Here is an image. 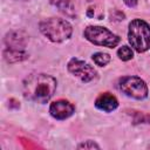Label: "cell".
Wrapping results in <instances>:
<instances>
[{"mask_svg": "<svg viewBox=\"0 0 150 150\" xmlns=\"http://www.w3.org/2000/svg\"><path fill=\"white\" fill-rule=\"evenodd\" d=\"M57 81L54 76L45 73L28 75L22 82V95L26 100L35 103H47L54 95Z\"/></svg>", "mask_w": 150, "mask_h": 150, "instance_id": "obj_1", "label": "cell"}, {"mask_svg": "<svg viewBox=\"0 0 150 150\" xmlns=\"http://www.w3.org/2000/svg\"><path fill=\"white\" fill-rule=\"evenodd\" d=\"M39 29L52 42H63L73 34V27L66 19L54 16L41 20Z\"/></svg>", "mask_w": 150, "mask_h": 150, "instance_id": "obj_2", "label": "cell"}, {"mask_svg": "<svg viewBox=\"0 0 150 150\" xmlns=\"http://www.w3.org/2000/svg\"><path fill=\"white\" fill-rule=\"evenodd\" d=\"M128 41L137 53L150 49V25L142 19H134L128 27Z\"/></svg>", "mask_w": 150, "mask_h": 150, "instance_id": "obj_3", "label": "cell"}, {"mask_svg": "<svg viewBox=\"0 0 150 150\" xmlns=\"http://www.w3.org/2000/svg\"><path fill=\"white\" fill-rule=\"evenodd\" d=\"M83 36L95 46L107 48H115L121 42L118 35L102 26H88L83 32Z\"/></svg>", "mask_w": 150, "mask_h": 150, "instance_id": "obj_4", "label": "cell"}, {"mask_svg": "<svg viewBox=\"0 0 150 150\" xmlns=\"http://www.w3.org/2000/svg\"><path fill=\"white\" fill-rule=\"evenodd\" d=\"M118 89L128 97L135 100H144L149 94L146 83L141 77L134 75L121 77L118 80Z\"/></svg>", "mask_w": 150, "mask_h": 150, "instance_id": "obj_5", "label": "cell"}, {"mask_svg": "<svg viewBox=\"0 0 150 150\" xmlns=\"http://www.w3.org/2000/svg\"><path fill=\"white\" fill-rule=\"evenodd\" d=\"M67 69L70 74L80 79L83 83H88L97 77V71L93 66L76 57H73L68 61Z\"/></svg>", "mask_w": 150, "mask_h": 150, "instance_id": "obj_6", "label": "cell"}, {"mask_svg": "<svg viewBox=\"0 0 150 150\" xmlns=\"http://www.w3.org/2000/svg\"><path fill=\"white\" fill-rule=\"evenodd\" d=\"M74 112H75V105L73 103H70L68 100H63V98L52 102V104L49 107L50 116L53 118L60 120V121L70 117Z\"/></svg>", "mask_w": 150, "mask_h": 150, "instance_id": "obj_7", "label": "cell"}, {"mask_svg": "<svg viewBox=\"0 0 150 150\" xmlns=\"http://www.w3.org/2000/svg\"><path fill=\"white\" fill-rule=\"evenodd\" d=\"M28 42V36L22 30H11L5 36V45L7 48L25 50Z\"/></svg>", "mask_w": 150, "mask_h": 150, "instance_id": "obj_8", "label": "cell"}, {"mask_svg": "<svg viewBox=\"0 0 150 150\" xmlns=\"http://www.w3.org/2000/svg\"><path fill=\"white\" fill-rule=\"evenodd\" d=\"M95 107L104 112H111L118 107V100L110 93H102L95 100Z\"/></svg>", "mask_w": 150, "mask_h": 150, "instance_id": "obj_9", "label": "cell"}, {"mask_svg": "<svg viewBox=\"0 0 150 150\" xmlns=\"http://www.w3.org/2000/svg\"><path fill=\"white\" fill-rule=\"evenodd\" d=\"M50 5L55 7L59 12L64 14L70 19H75V1L74 0H50Z\"/></svg>", "mask_w": 150, "mask_h": 150, "instance_id": "obj_10", "label": "cell"}, {"mask_svg": "<svg viewBox=\"0 0 150 150\" xmlns=\"http://www.w3.org/2000/svg\"><path fill=\"white\" fill-rule=\"evenodd\" d=\"M4 59L8 63H16V62H21V61H25L26 59H28V54L25 50L6 48L4 50Z\"/></svg>", "mask_w": 150, "mask_h": 150, "instance_id": "obj_11", "label": "cell"}, {"mask_svg": "<svg viewBox=\"0 0 150 150\" xmlns=\"http://www.w3.org/2000/svg\"><path fill=\"white\" fill-rule=\"evenodd\" d=\"M94 63L98 67H104L110 62V55L108 53H103V52H97L94 53L91 56Z\"/></svg>", "mask_w": 150, "mask_h": 150, "instance_id": "obj_12", "label": "cell"}, {"mask_svg": "<svg viewBox=\"0 0 150 150\" xmlns=\"http://www.w3.org/2000/svg\"><path fill=\"white\" fill-rule=\"evenodd\" d=\"M130 115H132V121L134 124H141V123H150V114H145L142 111H137V110H131Z\"/></svg>", "mask_w": 150, "mask_h": 150, "instance_id": "obj_13", "label": "cell"}, {"mask_svg": "<svg viewBox=\"0 0 150 150\" xmlns=\"http://www.w3.org/2000/svg\"><path fill=\"white\" fill-rule=\"evenodd\" d=\"M117 56L122 61H129L134 57V52L129 46H122L117 49Z\"/></svg>", "mask_w": 150, "mask_h": 150, "instance_id": "obj_14", "label": "cell"}, {"mask_svg": "<svg viewBox=\"0 0 150 150\" xmlns=\"http://www.w3.org/2000/svg\"><path fill=\"white\" fill-rule=\"evenodd\" d=\"M77 149H100V145L96 144L94 141H86L77 145Z\"/></svg>", "mask_w": 150, "mask_h": 150, "instance_id": "obj_15", "label": "cell"}, {"mask_svg": "<svg viewBox=\"0 0 150 150\" xmlns=\"http://www.w3.org/2000/svg\"><path fill=\"white\" fill-rule=\"evenodd\" d=\"M124 18H125V15L121 11H114L110 15L111 21H122V20H124Z\"/></svg>", "mask_w": 150, "mask_h": 150, "instance_id": "obj_16", "label": "cell"}, {"mask_svg": "<svg viewBox=\"0 0 150 150\" xmlns=\"http://www.w3.org/2000/svg\"><path fill=\"white\" fill-rule=\"evenodd\" d=\"M123 2H124L128 7L135 8V7L137 6V4H138V0H123Z\"/></svg>", "mask_w": 150, "mask_h": 150, "instance_id": "obj_17", "label": "cell"}, {"mask_svg": "<svg viewBox=\"0 0 150 150\" xmlns=\"http://www.w3.org/2000/svg\"><path fill=\"white\" fill-rule=\"evenodd\" d=\"M9 108H15V109H18V108H20V103H19L16 100L11 98V100H9Z\"/></svg>", "mask_w": 150, "mask_h": 150, "instance_id": "obj_18", "label": "cell"}]
</instances>
